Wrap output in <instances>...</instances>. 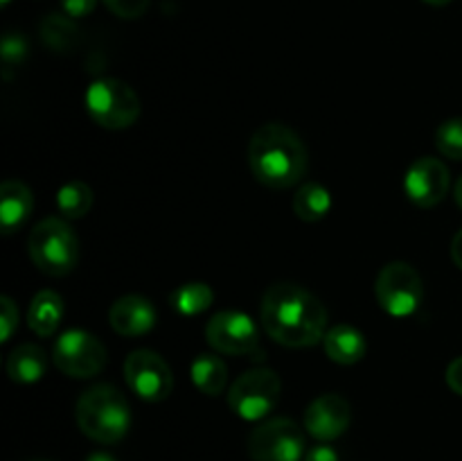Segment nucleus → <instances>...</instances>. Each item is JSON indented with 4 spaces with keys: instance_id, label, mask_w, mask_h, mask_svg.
I'll return each mask as SVG.
<instances>
[{
    "instance_id": "obj_6",
    "label": "nucleus",
    "mask_w": 462,
    "mask_h": 461,
    "mask_svg": "<svg viewBox=\"0 0 462 461\" xmlns=\"http://www.w3.org/2000/svg\"><path fill=\"white\" fill-rule=\"evenodd\" d=\"M280 391H282V382L275 371L251 369L230 384L228 405L239 419L262 420L275 409Z\"/></svg>"
},
{
    "instance_id": "obj_28",
    "label": "nucleus",
    "mask_w": 462,
    "mask_h": 461,
    "mask_svg": "<svg viewBox=\"0 0 462 461\" xmlns=\"http://www.w3.org/2000/svg\"><path fill=\"white\" fill-rule=\"evenodd\" d=\"M61 5H63V12H66L68 16L81 18V16H88V14L93 12L97 0H61Z\"/></svg>"
},
{
    "instance_id": "obj_32",
    "label": "nucleus",
    "mask_w": 462,
    "mask_h": 461,
    "mask_svg": "<svg viewBox=\"0 0 462 461\" xmlns=\"http://www.w3.org/2000/svg\"><path fill=\"white\" fill-rule=\"evenodd\" d=\"M86 461H116V459H113L111 455H106V452H93Z\"/></svg>"
},
{
    "instance_id": "obj_31",
    "label": "nucleus",
    "mask_w": 462,
    "mask_h": 461,
    "mask_svg": "<svg viewBox=\"0 0 462 461\" xmlns=\"http://www.w3.org/2000/svg\"><path fill=\"white\" fill-rule=\"evenodd\" d=\"M451 258H454L456 265L462 269V229L454 235V240H451Z\"/></svg>"
},
{
    "instance_id": "obj_34",
    "label": "nucleus",
    "mask_w": 462,
    "mask_h": 461,
    "mask_svg": "<svg viewBox=\"0 0 462 461\" xmlns=\"http://www.w3.org/2000/svg\"><path fill=\"white\" fill-rule=\"evenodd\" d=\"M424 3L433 5V7H445V5H449L451 0H424Z\"/></svg>"
},
{
    "instance_id": "obj_8",
    "label": "nucleus",
    "mask_w": 462,
    "mask_h": 461,
    "mask_svg": "<svg viewBox=\"0 0 462 461\" xmlns=\"http://www.w3.org/2000/svg\"><path fill=\"white\" fill-rule=\"evenodd\" d=\"M248 455L253 461H302L305 432L291 419H271L253 429Z\"/></svg>"
},
{
    "instance_id": "obj_29",
    "label": "nucleus",
    "mask_w": 462,
    "mask_h": 461,
    "mask_svg": "<svg viewBox=\"0 0 462 461\" xmlns=\"http://www.w3.org/2000/svg\"><path fill=\"white\" fill-rule=\"evenodd\" d=\"M447 384L451 387V391L462 396V355L447 366Z\"/></svg>"
},
{
    "instance_id": "obj_23",
    "label": "nucleus",
    "mask_w": 462,
    "mask_h": 461,
    "mask_svg": "<svg viewBox=\"0 0 462 461\" xmlns=\"http://www.w3.org/2000/svg\"><path fill=\"white\" fill-rule=\"evenodd\" d=\"M41 39L45 45L57 52L70 50L77 41V27L70 16H61V14H50L41 23Z\"/></svg>"
},
{
    "instance_id": "obj_16",
    "label": "nucleus",
    "mask_w": 462,
    "mask_h": 461,
    "mask_svg": "<svg viewBox=\"0 0 462 461\" xmlns=\"http://www.w3.org/2000/svg\"><path fill=\"white\" fill-rule=\"evenodd\" d=\"M325 353L337 364H356L365 355V337L350 324H338L325 333Z\"/></svg>"
},
{
    "instance_id": "obj_30",
    "label": "nucleus",
    "mask_w": 462,
    "mask_h": 461,
    "mask_svg": "<svg viewBox=\"0 0 462 461\" xmlns=\"http://www.w3.org/2000/svg\"><path fill=\"white\" fill-rule=\"evenodd\" d=\"M302 461H338V455L334 447L316 446V447H311V450H307L305 459Z\"/></svg>"
},
{
    "instance_id": "obj_7",
    "label": "nucleus",
    "mask_w": 462,
    "mask_h": 461,
    "mask_svg": "<svg viewBox=\"0 0 462 461\" xmlns=\"http://www.w3.org/2000/svg\"><path fill=\"white\" fill-rule=\"evenodd\" d=\"M374 296L391 316H411L422 303V278L409 262H388L377 276Z\"/></svg>"
},
{
    "instance_id": "obj_22",
    "label": "nucleus",
    "mask_w": 462,
    "mask_h": 461,
    "mask_svg": "<svg viewBox=\"0 0 462 461\" xmlns=\"http://www.w3.org/2000/svg\"><path fill=\"white\" fill-rule=\"evenodd\" d=\"M57 208L68 220H79L93 208V190L84 181H68L59 188Z\"/></svg>"
},
{
    "instance_id": "obj_5",
    "label": "nucleus",
    "mask_w": 462,
    "mask_h": 461,
    "mask_svg": "<svg viewBox=\"0 0 462 461\" xmlns=\"http://www.w3.org/2000/svg\"><path fill=\"white\" fill-rule=\"evenodd\" d=\"M86 111L104 129H126L138 120L140 99L129 84L106 77L88 86Z\"/></svg>"
},
{
    "instance_id": "obj_18",
    "label": "nucleus",
    "mask_w": 462,
    "mask_h": 461,
    "mask_svg": "<svg viewBox=\"0 0 462 461\" xmlns=\"http://www.w3.org/2000/svg\"><path fill=\"white\" fill-rule=\"evenodd\" d=\"M63 312H66L63 298L57 292H52V289H41L30 303L27 324H30L32 333H36L39 337H50L59 328V324H61Z\"/></svg>"
},
{
    "instance_id": "obj_11",
    "label": "nucleus",
    "mask_w": 462,
    "mask_h": 461,
    "mask_svg": "<svg viewBox=\"0 0 462 461\" xmlns=\"http://www.w3.org/2000/svg\"><path fill=\"white\" fill-rule=\"evenodd\" d=\"M206 339L217 353L224 355H248L260 343L255 324L244 312H217L206 325Z\"/></svg>"
},
{
    "instance_id": "obj_13",
    "label": "nucleus",
    "mask_w": 462,
    "mask_h": 461,
    "mask_svg": "<svg viewBox=\"0 0 462 461\" xmlns=\"http://www.w3.org/2000/svg\"><path fill=\"white\" fill-rule=\"evenodd\" d=\"M352 420V407L338 393H323L305 411V429L316 441H334L347 432Z\"/></svg>"
},
{
    "instance_id": "obj_26",
    "label": "nucleus",
    "mask_w": 462,
    "mask_h": 461,
    "mask_svg": "<svg viewBox=\"0 0 462 461\" xmlns=\"http://www.w3.org/2000/svg\"><path fill=\"white\" fill-rule=\"evenodd\" d=\"M102 3L106 5L116 16L134 21V18H140L144 12H147L152 0H102Z\"/></svg>"
},
{
    "instance_id": "obj_20",
    "label": "nucleus",
    "mask_w": 462,
    "mask_h": 461,
    "mask_svg": "<svg viewBox=\"0 0 462 461\" xmlns=\"http://www.w3.org/2000/svg\"><path fill=\"white\" fill-rule=\"evenodd\" d=\"M332 208V194L320 183H305L293 194V212L302 221H319Z\"/></svg>"
},
{
    "instance_id": "obj_12",
    "label": "nucleus",
    "mask_w": 462,
    "mask_h": 461,
    "mask_svg": "<svg viewBox=\"0 0 462 461\" xmlns=\"http://www.w3.org/2000/svg\"><path fill=\"white\" fill-rule=\"evenodd\" d=\"M449 183V170H447L445 163L431 156H422L406 172L404 193L415 206L431 208L447 197Z\"/></svg>"
},
{
    "instance_id": "obj_10",
    "label": "nucleus",
    "mask_w": 462,
    "mask_h": 461,
    "mask_svg": "<svg viewBox=\"0 0 462 461\" xmlns=\"http://www.w3.org/2000/svg\"><path fill=\"white\" fill-rule=\"evenodd\" d=\"M125 378L131 391L147 402H161L174 389V373L158 353L140 348L125 360Z\"/></svg>"
},
{
    "instance_id": "obj_21",
    "label": "nucleus",
    "mask_w": 462,
    "mask_h": 461,
    "mask_svg": "<svg viewBox=\"0 0 462 461\" xmlns=\"http://www.w3.org/2000/svg\"><path fill=\"white\" fill-rule=\"evenodd\" d=\"M215 301L210 285L206 283H185L176 287L170 296V306L183 316H197L206 312Z\"/></svg>"
},
{
    "instance_id": "obj_3",
    "label": "nucleus",
    "mask_w": 462,
    "mask_h": 461,
    "mask_svg": "<svg viewBox=\"0 0 462 461\" xmlns=\"http://www.w3.org/2000/svg\"><path fill=\"white\" fill-rule=\"evenodd\" d=\"M77 425L97 443H117L131 425V407L120 389L113 384H95L77 400Z\"/></svg>"
},
{
    "instance_id": "obj_33",
    "label": "nucleus",
    "mask_w": 462,
    "mask_h": 461,
    "mask_svg": "<svg viewBox=\"0 0 462 461\" xmlns=\"http://www.w3.org/2000/svg\"><path fill=\"white\" fill-rule=\"evenodd\" d=\"M454 197H456V203L462 208V176L458 179V183H456L454 188Z\"/></svg>"
},
{
    "instance_id": "obj_9",
    "label": "nucleus",
    "mask_w": 462,
    "mask_h": 461,
    "mask_svg": "<svg viewBox=\"0 0 462 461\" xmlns=\"http://www.w3.org/2000/svg\"><path fill=\"white\" fill-rule=\"evenodd\" d=\"M52 360L61 373L86 380L97 375L106 364V348L86 330H68L54 342Z\"/></svg>"
},
{
    "instance_id": "obj_17",
    "label": "nucleus",
    "mask_w": 462,
    "mask_h": 461,
    "mask_svg": "<svg viewBox=\"0 0 462 461\" xmlns=\"http://www.w3.org/2000/svg\"><path fill=\"white\" fill-rule=\"evenodd\" d=\"M7 375L18 384L39 382L48 371V355L36 343H18L7 355Z\"/></svg>"
},
{
    "instance_id": "obj_24",
    "label": "nucleus",
    "mask_w": 462,
    "mask_h": 461,
    "mask_svg": "<svg viewBox=\"0 0 462 461\" xmlns=\"http://www.w3.org/2000/svg\"><path fill=\"white\" fill-rule=\"evenodd\" d=\"M436 147L440 149L442 156L462 161V118H451L438 127Z\"/></svg>"
},
{
    "instance_id": "obj_2",
    "label": "nucleus",
    "mask_w": 462,
    "mask_h": 461,
    "mask_svg": "<svg viewBox=\"0 0 462 461\" xmlns=\"http://www.w3.org/2000/svg\"><path fill=\"white\" fill-rule=\"evenodd\" d=\"M248 165L266 188H291L307 174L310 156L300 136L282 122H266L248 143Z\"/></svg>"
},
{
    "instance_id": "obj_25",
    "label": "nucleus",
    "mask_w": 462,
    "mask_h": 461,
    "mask_svg": "<svg viewBox=\"0 0 462 461\" xmlns=\"http://www.w3.org/2000/svg\"><path fill=\"white\" fill-rule=\"evenodd\" d=\"M0 54H3L5 77H9V71H12L14 66H18V63L25 59V54H27L25 39H23L21 34H5L3 50H0Z\"/></svg>"
},
{
    "instance_id": "obj_1",
    "label": "nucleus",
    "mask_w": 462,
    "mask_h": 461,
    "mask_svg": "<svg viewBox=\"0 0 462 461\" xmlns=\"http://www.w3.org/2000/svg\"><path fill=\"white\" fill-rule=\"evenodd\" d=\"M262 325L271 339L287 348L316 346L325 339L328 310L323 303L296 283H275L262 298Z\"/></svg>"
},
{
    "instance_id": "obj_35",
    "label": "nucleus",
    "mask_w": 462,
    "mask_h": 461,
    "mask_svg": "<svg viewBox=\"0 0 462 461\" xmlns=\"http://www.w3.org/2000/svg\"><path fill=\"white\" fill-rule=\"evenodd\" d=\"M34 461H48V459H34Z\"/></svg>"
},
{
    "instance_id": "obj_15",
    "label": "nucleus",
    "mask_w": 462,
    "mask_h": 461,
    "mask_svg": "<svg viewBox=\"0 0 462 461\" xmlns=\"http://www.w3.org/2000/svg\"><path fill=\"white\" fill-rule=\"evenodd\" d=\"M34 208L32 190L23 181L9 179L0 185V224L5 233H14L27 221Z\"/></svg>"
},
{
    "instance_id": "obj_14",
    "label": "nucleus",
    "mask_w": 462,
    "mask_h": 461,
    "mask_svg": "<svg viewBox=\"0 0 462 461\" xmlns=\"http://www.w3.org/2000/svg\"><path fill=\"white\" fill-rule=\"evenodd\" d=\"M108 321H111V328L122 337H140L156 325V310L149 298L126 294L113 303L108 310Z\"/></svg>"
},
{
    "instance_id": "obj_27",
    "label": "nucleus",
    "mask_w": 462,
    "mask_h": 461,
    "mask_svg": "<svg viewBox=\"0 0 462 461\" xmlns=\"http://www.w3.org/2000/svg\"><path fill=\"white\" fill-rule=\"evenodd\" d=\"M16 328H18L16 303H14L9 296H3L0 298V337H3V342H7Z\"/></svg>"
},
{
    "instance_id": "obj_19",
    "label": "nucleus",
    "mask_w": 462,
    "mask_h": 461,
    "mask_svg": "<svg viewBox=\"0 0 462 461\" xmlns=\"http://www.w3.org/2000/svg\"><path fill=\"white\" fill-rule=\"evenodd\" d=\"M189 375H192L194 387L201 393H206V396H219V393H224L226 382H228V369H226L224 360L210 355V353L199 355L192 362Z\"/></svg>"
},
{
    "instance_id": "obj_4",
    "label": "nucleus",
    "mask_w": 462,
    "mask_h": 461,
    "mask_svg": "<svg viewBox=\"0 0 462 461\" xmlns=\"http://www.w3.org/2000/svg\"><path fill=\"white\" fill-rule=\"evenodd\" d=\"M27 251L39 271L48 276H68L77 267L79 240L61 217H45L32 229Z\"/></svg>"
}]
</instances>
